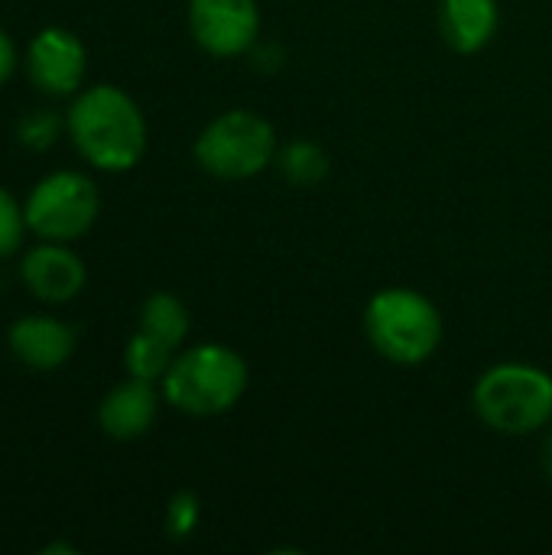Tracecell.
Returning <instances> with one entry per match:
<instances>
[{
    "label": "cell",
    "instance_id": "obj_14",
    "mask_svg": "<svg viewBox=\"0 0 552 555\" xmlns=\"http://www.w3.org/2000/svg\"><path fill=\"white\" fill-rule=\"evenodd\" d=\"M283 172V179H290L293 185H316L329 176V153L312 143V140H293L286 146L277 150V159H273Z\"/></svg>",
    "mask_w": 552,
    "mask_h": 555
},
{
    "label": "cell",
    "instance_id": "obj_9",
    "mask_svg": "<svg viewBox=\"0 0 552 555\" xmlns=\"http://www.w3.org/2000/svg\"><path fill=\"white\" fill-rule=\"evenodd\" d=\"M20 276H23V286L39 302H52V306L75 299L88 280L81 257L55 241H46V244L26 250V257L20 263Z\"/></svg>",
    "mask_w": 552,
    "mask_h": 555
},
{
    "label": "cell",
    "instance_id": "obj_11",
    "mask_svg": "<svg viewBox=\"0 0 552 555\" xmlns=\"http://www.w3.org/2000/svg\"><path fill=\"white\" fill-rule=\"evenodd\" d=\"M156 413H159V397H156L153 384L130 377V380L117 384L114 390H107V397L98 406V423H101L104 436H111L117 442H130L153 429Z\"/></svg>",
    "mask_w": 552,
    "mask_h": 555
},
{
    "label": "cell",
    "instance_id": "obj_2",
    "mask_svg": "<svg viewBox=\"0 0 552 555\" xmlns=\"http://www.w3.org/2000/svg\"><path fill=\"white\" fill-rule=\"evenodd\" d=\"M368 341L381 358L400 367L429 361L442 345V315L429 296L410 286H387L364 309Z\"/></svg>",
    "mask_w": 552,
    "mask_h": 555
},
{
    "label": "cell",
    "instance_id": "obj_15",
    "mask_svg": "<svg viewBox=\"0 0 552 555\" xmlns=\"http://www.w3.org/2000/svg\"><path fill=\"white\" fill-rule=\"evenodd\" d=\"M172 351H176V348H169L166 341H159L156 335H150V332L140 328V332L127 341L124 367H127L130 377H140V380L156 384V380L166 377V371H169V364H172Z\"/></svg>",
    "mask_w": 552,
    "mask_h": 555
},
{
    "label": "cell",
    "instance_id": "obj_20",
    "mask_svg": "<svg viewBox=\"0 0 552 555\" xmlns=\"http://www.w3.org/2000/svg\"><path fill=\"white\" fill-rule=\"evenodd\" d=\"M540 465H543V475H547V481H552V433L547 436V442H543V452H540Z\"/></svg>",
    "mask_w": 552,
    "mask_h": 555
},
{
    "label": "cell",
    "instance_id": "obj_3",
    "mask_svg": "<svg viewBox=\"0 0 552 555\" xmlns=\"http://www.w3.org/2000/svg\"><path fill=\"white\" fill-rule=\"evenodd\" d=\"M472 406L478 420L504 436H530L552 423V377L524 361L488 367L475 390Z\"/></svg>",
    "mask_w": 552,
    "mask_h": 555
},
{
    "label": "cell",
    "instance_id": "obj_8",
    "mask_svg": "<svg viewBox=\"0 0 552 555\" xmlns=\"http://www.w3.org/2000/svg\"><path fill=\"white\" fill-rule=\"evenodd\" d=\"M85 68H88V52L81 39L62 26L39 29L26 49L29 81L52 98L75 94L85 81Z\"/></svg>",
    "mask_w": 552,
    "mask_h": 555
},
{
    "label": "cell",
    "instance_id": "obj_10",
    "mask_svg": "<svg viewBox=\"0 0 552 555\" xmlns=\"http://www.w3.org/2000/svg\"><path fill=\"white\" fill-rule=\"evenodd\" d=\"M7 345L16 361L33 371H55L75 351V332L52 315H26L10 325Z\"/></svg>",
    "mask_w": 552,
    "mask_h": 555
},
{
    "label": "cell",
    "instance_id": "obj_6",
    "mask_svg": "<svg viewBox=\"0 0 552 555\" xmlns=\"http://www.w3.org/2000/svg\"><path fill=\"white\" fill-rule=\"evenodd\" d=\"M98 211H101L98 185L81 172L46 176L42 182L33 185L23 205L26 228L36 237L55 241V244H68L88 234L91 224L98 221Z\"/></svg>",
    "mask_w": 552,
    "mask_h": 555
},
{
    "label": "cell",
    "instance_id": "obj_5",
    "mask_svg": "<svg viewBox=\"0 0 552 555\" xmlns=\"http://www.w3.org/2000/svg\"><path fill=\"white\" fill-rule=\"evenodd\" d=\"M277 130L254 111H224L218 114L195 140L198 166L224 182L254 179L277 159Z\"/></svg>",
    "mask_w": 552,
    "mask_h": 555
},
{
    "label": "cell",
    "instance_id": "obj_21",
    "mask_svg": "<svg viewBox=\"0 0 552 555\" xmlns=\"http://www.w3.org/2000/svg\"><path fill=\"white\" fill-rule=\"evenodd\" d=\"M75 555L78 553V550H75V546H72V543H55V546H46V550H42V555Z\"/></svg>",
    "mask_w": 552,
    "mask_h": 555
},
{
    "label": "cell",
    "instance_id": "obj_19",
    "mask_svg": "<svg viewBox=\"0 0 552 555\" xmlns=\"http://www.w3.org/2000/svg\"><path fill=\"white\" fill-rule=\"evenodd\" d=\"M13 72H16V46H13V39L0 29V85H7Z\"/></svg>",
    "mask_w": 552,
    "mask_h": 555
},
{
    "label": "cell",
    "instance_id": "obj_4",
    "mask_svg": "<svg viewBox=\"0 0 552 555\" xmlns=\"http://www.w3.org/2000/svg\"><path fill=\"white\" fill-rule=\"evenodd\" d=\"M247 390V364L228 345H195L172 358L163 397L189 416H218L238 406Z\"/></svg>",
    "mask_w": 552,
    "mask_h": 555
},
{
    "label": "cell",
    "instance_id": "obj_17",
    "mask_svg": "<svg viewBox=\"0 0 552 555\" xmlns=\"http://www.w3.org/2000/svg\"><path fill=\"white\" fill-rule=\"evenodd\" d=\"M198 517H202V507H198V498L192 491L172 494V501L166 507V530H169V537L172 540L192 537V530L198 527Z\"/></svg>",
    "mask_w": 552,
    "mask_h": 555
},
{
    "label": "cell",
    "instance_id": "obj_16",
    "mask_svg": "<svg viewBox=\"0 0 552 555\" xmlns=\"http://www.w3.org/2000/svg\"><path fill=\"white\" fill-rule=\"evenodd\" d=\"M59 130H62V120L55 111H29L16 124V133L29 150H49L59 137Z\"/></svg>",
    "mask_w": 552,
    "mask_h": 555
},
{
    "label": "cell",
    "instance_id": "obj_7",
    "mask_svg": "<svg viewBox=\"0 0 552 555\" xmlns=\"http://www.w3.org/2000/svg\"><path fill=\"white\" fill-rule=\"evenodd\" d=\"M189 29L208 55L234 59L260 36L257 0H189Z\"/></svg>",
    "mask_w": 552,
    "mask_h": 555
},
{
    "label": "cell",
    "instance_id": "obj_13",
    "mask_svg": "<svg viewBox=\"0 0 552 555\" xmlns=\"http://www.w3.org/2000/svg\"><path fill=\"white\" fill-rule=\"evenodd\" d=\"M140 328L156 335L169 348H179L189 335V309L172 293H153L140 309Z\"/></svg>",
    "mask_w": 552,
    "mask_h": 555
},
{
    "label": "cell",
    "instance_id": "obj_18",
    "mask_svg": "<svg viewBox=\"0 0 552 555\" xmlns=\"http://www.w3.org/2000/svg\"><path fill=\"white\" fill-rule=\"evenodd\" d=\"M23 228H26V218H23V208L16 205V198L0 185V260L10 257L20 241H23Z\"/></svg>",
    "mask_w": 552,
    "mask_h": 555
},
{
    "label": "cell",
    "instance_id": "obj_1",
    "mask_svg": "<svg viewBox=\"0 0 552 555\" xmlns=\"http://www.w3.org/2000/svg\"><path fill=\"white\" fill-rule=\"evenodd\" d=\"M68 133L75 150L104 172H127L146 153V120L117 85L81 91L68 111Z\"/></svg>",
    "mask_w": 552,
    "mask_h": 555
},
{
    "label": "cell",
    "instance_id": "obj_12",
    "mask_svg": "<svg viewBox=\"0 0 552 555\" xmlns=\"http://www.w3.org/2000/svg\"><path fill=\"white\" fill-rule=\"evenodd\" d=\"M498 23H501L498 0H442L439 3V29L446 42L462 55L482 52L495 39Z\"/></svg>",
    "mask_w": 552,
    "mask_h": 555
}]
</instances>
